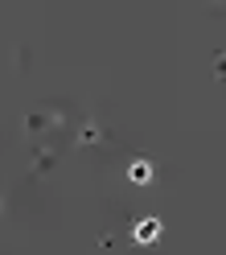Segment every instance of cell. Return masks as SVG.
Masks as SVG:
<instances>
[{"mask_svg": "<svg viewBox=\"0 0 226 255\" xmlns=\"http://www.w3.org/2000/svg\"><path fill=\"white\" fill-rule=\"evenodd\" d=\"M156 231H160V227L148 218V222H140V227H136V239H140V243H152V239H156Z\"/></svg>", "mask_w": 226, "mask_h": 255, "instance_id": "1", "label": "cell"}, {"mask_svg": "<svg viewBox=\"0 0 226 255\" xmlns=\"http://www.w3.org/2000/svg\"><path fill=\"white\" fill-rule=\"evenodd\" d=\"M132 177H136V181H148V165H144V161H136V169H132Z\"/></svg>", "mask_w": 226, "mask_h": 255, "instance_id": "2", "label": "cell"}]
</instances>
